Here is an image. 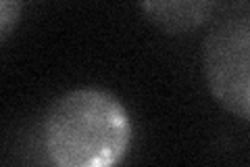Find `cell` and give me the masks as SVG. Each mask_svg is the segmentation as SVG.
Listing matches in <instances>:
<instances>
[{
  "label": "cell",
  "instance_id": "cell-1",
  "mask_svg": "<svg viewBox=\"0 0 250 167\" xmlns=\"http://www.w3.org/2000/svg\"><path fill=\"white\" fill-rule=\"evenodd\" d=\"M134 125L121 100L100 88H77L50 102L40 146L57 167H111L127 155Z\"/></svg>",
  "mask_w": 250,
  "mask_h": 167
},
{
  "label": "cell",
  "instance_id": "cell-2",
  "mask_svg": "<svg viewBox=\"0 0 250 167\" xmlns=\"http://www.w3.org/2000/svg\"><path fill=\"white\" fill-rule=\"evenodd\" d=\"M202 73L217 105L250 121V0L225 4L208 23Z\"/></svg>",
  "mask_w": 250,
  "mask_h": 167
},
{
  "label": "cell",
  "instance_id": "cell-3",
  "mask_svg": "<svg viewBox=\"0 0 250 167\" xmlns=\"http://www.w3.org/2000/svg\"><path fill=\"white\" fill-rule=\"evenodd\" d=\"M142 15L167 36H190L207 27L223 0H138Z\"/></svg>",
  "mask_w": 250,
  "mask_h": 167
},
{
  "label": "cell",
  "instance_id": "cell-4",
  "mask_svg": "<svg viewBox=\"0 0 250 167\" xmlns=\"http://www.w3.org/2000/svg\"><path fill=\"white\" fill-rule=\"evenodd\" d=\"M21 17V0H0V42H6Z\"/></svg>",
  "mask_w": 250,
  "mask_h": 167
}]
</instances>
